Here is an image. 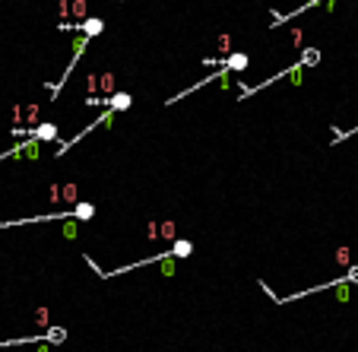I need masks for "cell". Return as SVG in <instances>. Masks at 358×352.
<instances>
[{
	"instance_id": "1",
	"label": "cell",
	"mask_w": 358,
	"mask_h": 352,
	"mask_svg": "<svg viewBox=\"0 0 358 352\" xmlns=\"http://www.w3.org/2000/svg\"><path fill=\"white\" fill-rule=\"evenodd\" d=\"M39 156H42V143L35 140V137H26V140L16 143L13 150L0 153V162H4V159H39Z\"/></svg>"
},
{
	"instance_id": "2",
	"label": "cell",
	"mask_w": 358,
	"mask_h": 352,
	"mask_svg": "<svg viewBox=\"0 0 358 352\" xmlns=\"http://www.w3.org/2000/svg\"><path fill=\"white\" fill-rule=\"evenodd\" d=\"M32 137L39 143H51V140H58L61 134H58V124H54V121H39L32 127Z\"/></svg>"
},
{
	"instance_id": "3",
	"label": "cell",
	"mask_w": 358,
	"mask_h": 352,
	"mask_svg": "<svg viewBox=\"0 0 358 352\" xmlns=\"http://www.w3.org/2000/svg\"><path fill=\"white\" fill-rule=\"evenodd\" d=\"M130 105H134V96H130V92H111V96H108V108L115 111V115L130 111Z\"/></svg>"
},
{
	"instance_id": "4",
	"label": "cell",
	"mask_w": 358,
	"mask_h": 352,
	"mask_svg": "<svg viewBox=\"0 0 358 352\" xmlns=\"http://www.w3.org/2000/svg\"><path fill=\"white\" fill-rule=\"evenodd\" d=\"M70 210H73V219H77V222H89L92 216H96V207L86 203V200H80L77 207H70Z\"/></svg>"
},
{
	"instance_id": "5",
	"label": "cell",
	"mask_w": 358,
	"mask_h": 352,
	"mask_svg": "<svg viewBox=\"0 0 358 352\" xmlns=\"http://www.w3.org/2000/svg\"><path fill=\"white\" fill-rule=\"evenodd\" d=\"M191 254H194V242H187V238H178L172 245V257H181L184 261V257H191Z\"/></svg>"
},
{
	"instance_id": "6",
	"label": "cell",
	"mask_w": 358,
	"mask_h": 352,
	"mask_svg": "<svg viewBox=\"0 0 358 352\" xmlns=\"http://www.w3.org/2000/svg\"><path fill=\"white\" fill-rule=\"evenodd\" d=\"M61 203H70V207H77V203H80V191H77V184H64V188H61Z\"/></svg>"
},
{
	"instance_id": "7",
	"label": "cell",
	"mask_w": 358,
	"mask_h": 352,
	"mask_svg": "<svg viewBox=\"0 0 358 352\" xmlns=\"http://www.w3.org/2000/svg\"><path fill=\"white\" fill-rule=\"evenodd\" d=\"M64 340H67V327H51V330H45V343L61 346Z\"/></svg>"
},
{
	"instance_id": "8",
	"label": "cell",
	"mask_w": 358,
	"mask_h": 352,
	"mask_svg": "<svg viewBox=\"0 0 358 352\" xmlns=\"http://www.w3.org/2000/svg\"><path fill=\"white\" fill-rule=\"evenodd\" d=\"M298 64L301 67H317L320 64V51L317 48H305V51H301V58H298Z\"/></svg>"
},
{
	"instance_id": "9",
	"label": "cell",
	"mask_w": 358,
	"mask_h": 352,
	"mask_svg": "<svg viewBox=\"0 0 358 352\" xmlns=\"http://www.w3.org/2000/svg\"><path fill=\"white\" fill-rule=\"evenodd\" d=\"M99 89H102V99H108L115 92V73H102L99 77Z\"/></svg>"
},
{
	"instance_id": "10",
	"label": "cell",
	"mask_w": 358,
	"mask_h": 352,
	"mask_svg": "<svg viewBox=\"0 0 358 352\" xmlns=\"http://www.w3.org/2000/svg\"><path fill=\"white\" fill-rule=\"evenodd\" d=\"M23 111H26V124H29L26 131H32V127L39 124V105H29V108H23Z\"/></svg>"
},
{
	"instance_id": "11",
	"label": "cell",
	"mask_w": 358,
	"mask_h": 352,
	"mask_svg": "<svg viewBox=\"0 0 358 352\" xmlns=\"http://www.w3.org/2000/svg\"><path fill=\"white\" fill-rule=\"evenodd\" d=\"M219 51H222V58L232 54V35H219Z\"/></svg>"
},
{
	"instance_id": "12",
	"label": "cell",
	"mask_w": 358,
	"mask_h": 352,
	"mask_svg": "<svg viewBox=\"0 0 358 352\" xmlns=\"http://www.w3.org/2000/svg\"><path fill=\"white\" fill-rule=\"evenodd\" d=\"M73 13H77V20L83 23L86 20V0H73Z\"/></svg>"
},
{
	"instance_id": "13",
	"label": "cell",
	"mask_w": 358,
	"mask_h": 352,
	"mask_svg": "<svg viewBox=\"0 0 358 352\" xmlns=\"http://www.w3.org/2000/svg\"><path fill=\"white\" fill-rule=\"evenodd\" d=\"M48 194H51V203L58 207V203H61V184H51V188H48Z\"/></svg>"
},
{
	"instance_id": "14",
	"label": "cell",
	"mask_w": 358,
	"mask_h": 352,
	"mask_svg": "<svg viewBox=\"0 0 358 352\" xmlns=\"http://www.w3.org/2000/svg\"><path fill=\"white\" fill-rule=\"evenodd\" d=\"M64 235H67V238H77V222H73V219H67V229H64Z\"/></svg>"
},
{
	"instance_id": "15",
	"label": "cell",
	"mask_w": 358,
	"mask_h": 352,
	"mask_svg": "<svg viewBox=\"0 0 358 352\" xmlns=\"http://www.w3.org/2000/svg\"><path fill=\"white\" fill-rule=\"evenodd\" d=\"M336 261H339V264H349V248H339V251H336Z\"/></svg>"
},
{
	"instance_id": "16",
	"label": "cell",
	"mask_w": 358,
	"mask_h": 352,
	"mask_svg": "<svg viewBox=\"0 0 358 352\" xmlns=\"http://www.w3.org/2000/svg\"><path fill=\"white\" fill-rule=\"evenodd\" d=\"M346 280H349V283H358V267H349V270H346Z\"/></svg>"
},
{
	"instance_id": "17",
	"label": "cell",
	"mask_w": 358,
	"mask_h": 352,
	"mask_svg": "<svg viewBox=\"0 0 358 352\" xmlns=\"http://www.w3.org/2000/svg\"><path fill=\"white\" fill-rule=\"evenodd\" d=\"M162 235L172 238V235H175V222H162Z\"/></svg>"
}]
</instances>
